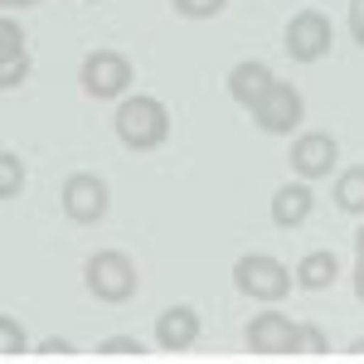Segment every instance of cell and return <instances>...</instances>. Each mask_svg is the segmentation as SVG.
I'll use <instances>...</instances> for the list:
<instances>
[{"instance_id":"1","label":"cell","mask_w":364,"mask_h":364,"mask_svg":"<svg viewBox=\"0 0 364 364\" xmlns=\"http://www.w3.org/2000/svg\"><path fill=\"white\" fill-rule=\"evenodd\" d=\"M117 141L132 146V151H156L161 141L170 136V112L161 97H127L112 117Z\"/></svg>"},{"instance_id":"2","label":"cell","mask_w":364,"mask_h":364,"mask_svg":"<svg viewBox=\"0 0 364 364\" xmlns=\"http://www.w3.org/2000/svg\"><path fill=\"white\" fill-rule=\"evenodd\" d=\"M83 277H87V291L97 296V301H107V306H122V301H132L136 296V262L127 257V252H117V248H102V252H92L87 257V267H83Z\"/></svg>"},{"instance_id":"3","label":"cell","mask_w":364,"mask_h":364,"mask_svg":"<svg viewBox=\"0 0 364 364\" xmlns=\"http://www.w3.org/2000/svg\"><path fill=\"white\" fill-rule=\"evenodd\" d=\"M291 282H296V272H287L277 257H267V252H243L233 262V287L243 296H252V301H282L291 291Z\"/></svg>"},{"instance_id":"4","label":"cell","mask_w":364,"mask_h":364,"mask_svg":"<svg viewBox=\"0 0 364 364\" xmlns=\"http://www.w3.org/2000/svg\"><path fill=\"white\" fill-rule=\"evenodd\" d=\"M282 44H287V58H296V63H316V58L331 54L336 34H331V20H326L321 10H296V15L287 20Z\"/></svg>"},{"instance_id":"5","label":"cell","mask_w":364,"mask_h":364,"mask_svg":"<svg viewBox=\"0 0 364 364\" xmlns=\"http://www.w3.org/2000/svg\"><path fill=\"white\" fill-rule=\"evenodd\" d=\"M78 78H83V92H92V97H122L132 87V58L117 49H92L78 68Z\"/></svg>"},{"instance_id":"6","label":"cell","mask_w":364,"mask_h":364,"mask_svg":"<svg viewBox=\"0 0 364 364\" xmlns=\"http://www.w3.org/2000/svg\"><path fill=\"white\" fill-rule=\"evenodd\" d=\"M301 117H306V102H301V92H296L291 83H272V87H267V97L252 107V122H257L267 136H287V132H296Z\"/></svg>"},{"instance_id":"7","label":"cell","mask_w":364,"mask_h":364,"mask_svg":"<svg viewBox=\"0 0 364 364\" xmlns=\"http://www.w3.org/2000/svg\"><path fill=\"white\" fill-rule=\"evenodd\" d=\"M248 350L257 355H301V326L282 311H257L248 321Z\"/></svg>"},{"instance_id":"8","label":"cell","mask_w":364,"mask_h":364,"mask_svg":"<svg viewBox=\"0 0 364 364\" xmlns=\"http://www.w3.org/2000/svg\"><path fill=\"white\" fill-rule=\"evenodd\" d=\"M58 199H63V214H68L73 224H97V219L107 214V185H102L97 175H87V170L68 175Z\"/></svg>"},{"instance_id":"9","label":"cell","mask_w":364,"mask_h":364,"mask_svg":"<svg viewBox=\"0 0 364 364\" xmlns=\"http://www.w3.org/2000/svg\"><path fill=\"white\" fill-rule=\"evenodd\" d=\"M336 161H340L336 136H326V132H301V136L291 141V170H296L301 180H321V175H331Z\"/></svg>"},{"instance_id":"10","label":"cell","mask_w":364,"mask_h":364,"mask_svg":"<svg viewBox=\"0 0 364 364\" xmlns=\"http://www.w3.org/2000/svg\"><path fill=\"white\" fill-rule=\"evenodd\" d=\"M199 340V311L195 306H170V311H161L156 316V345L161 350H190Z\"/></svg>"},{"instance_id":"11","label":"cell","mask_w":364,"mask_h":364,"mask_svg":"<svg viewBox=\"0 0 364 364\" xmlns=\"http://www.w3.org/2000/svg\"><path fill=\"white\" fill-rule=\"evenodd\" d=\"M277 83V78H272V68H267V63H257V58H252V63H233V73H228V97H233V102H238V107H257V102H262V97H267V87Z\"/></svg>"},{"instance_id":"12","label":"cell","mask_w":364,"mask_h":364,"mask_svg":"<svg viewBox=\"0 0 364 364\" xmlns=\"http://www.w3.org/2000/svg\"><path fill=\"white\" fill-rule=\"evenodd\" d=\"M311 209H316L311 185H282L277 195H272V224L277 228H296V224L311 219Z\"/></svg>"},{"instance_id":"13","label":"cell","mask_w":364,"mask_h":364,"mask_svg":"<svg viewBox=\"0 0 364 364\" xmlns=\"http://www.w3.org/2000/svg\"><path fill=\"white\" fill-rule=\"evenodd\" d=\"M336 277H340V257L331 248L306 252L296 262V287H306V291H326V287H336Z\"/></svg>"},{"instance_id":"14","label":"cell","mask_w":364,"mask_h":364,"mask_svg":"<svg viewBox=\"0 0 364 364\" xmlns=\"http://www.w3.org/2000/svg\"><path fill=\"white\" fill-rule=\"evenodd\" d=\"M336 204L345 209V214H364V166L340 170V180H336Z\"/></svg>"},{"instance_id":"15","label":"cell","mask_w":364,"mask_h":364,"mask_svg":"<svg viewBox=\"0 0 364 364\" xmlns=\"http://www.w3.org/2000/svg\"><path fill=\"white\" fill-rule=\"evenodd\" d=\"M25 190V161L15 151H0V199H15Z\"/></svg>"},{"instance_id":"16","label":"cell","mask_w":364,"mask_h":364,"mask_svg":"<svg viewBox=\"0 0 364 364\" xmlns=\"http://www.w3.org/2000/svg\"><path fill=\"white\" fill-rule=\"evenodd\" d=\"M5 58H25V29L15 25L10 15L0 20V63H5Z\"/></svg>"},{"instance_id":"17","label":"cell","mask_w":364,"mask_h":364,"mask_svg":"<svg viewBox=\"0 0 364 364\" xmlns=\"http://www.w3.org/2000/svg\"><path fill=\"white\" fill-rule=\"evenodd\" d=\"M25 350H29V340L20 331V321L15 316H0V355H25Z\"/></svg>"},{"instance_id":"18","label":"cell","mask_w":364,"mask_h":364,"mask_svg":"<svg viewBox=\"0 0 364 364\" xmlns=\"http://www.w3.org/2000/svg\"><path fill=\"white\" fill-rule=\"evenodd\" d=\"M170 5H175V15H185V20H214L228 0H170Z\"/></svg>"},{"instance_id":"19","label":"cell","mask_w":364,"mask_h":364,"mask_svg":"<svg viewBox=\"0 0 364 364\" xmlns=\"http://www.w3.org/2000/svg\"><path fill=\"white\" fill-rule=\"evenodd\" d=\"M326 350H331L326 331H321L316 321H301V355H326Z\"/></svg>"},{"instance_id":"20","label":"cell","mask_w":364,"mask_h":364,"mask_svg":"<svg viewBox=\"0 0 364 364\" xmlns=\"http://www.w3.org/2000/svg\"><path fill=\"white\" fill-rule=\"evenodd\" d=\"M97 355H132V360H136V355H146V350H141L136 336H107L102 345H97Z\"/></svg>"},{"instance_id":"21","label":"cell","mask_w":364,"mask_h":364,"mask_svg":"<svg viewBox=\"0 0 364 364\" xmlns=\"http://www.w3.org/2000/svg\"><path fill=\"white\" fill-rule=\"evenodd\" d=\"M29 73V58H5L0 63V87H20Z\"/></svg>"},{"instance_id":"22","label":"cell","mask_w":364,"mask_h":364,"mask_svg":"<svg viewBox=\"0 0 364 364\" xmlns=\"http://www.w3.org/2000/svg\"><path fill=\"white\" fill-rule=\"evenodd\" d=\"M350 39L364 49V0H350Z\"/></svg>"},{"instance_id":"23","label":"cell","mask_w":364,"mask_h":364,"mask_svg":"<svg viewBox=\"0 0 364 364\" xmlns=\"http://www.w3.org/2000/svg\"><path fill=\"white\" fill-rule=\"evenodd\" d=\"M39 355H73V345H68V340H58V336H49L44 345H39Z\"/></svg>"},{"instance_id":"24","label":"cell","mask_w":364,"mask_h":364,"mask_svg":"<svg viewBox=\"0 0 364 364\" xmlns=\"http://www.w3.org/2000/svg\"><path fill=\"white\" fill-rule=\"evenodd\" d=\"M355 296L364 301V252H355Z\"/></svg>"},{"instance_id":"25","label":"cell","mask_w":364,"mask_h":364,"mask_svg":"<svg viewBox=\"0 0 364 364\" xmlns=\"http://www.w3.org/2000/svg\"><path fill=\"white\" fill-rule=\"evenodd\" d=\"M10 10H29V5H39V0H5Z\"/></svg>"},{"instance_id":"26","label":"cell","mask_w":364,"mask_h":364,"mask_svg":"<svg viewBox=\"0 0 364 364\" xmlns=\"http://www.w3.org/2000/svg\"><path fill=\"white\" fill-rule=\"evenodd\" d=\"M355 252H364V228H360V233H355Z\"/></svg>"},{"instance_id":"27","label":"cell","mask_w":364,"mask_h":364,"mask_svg":"<svg viewBox=\"0 0 364 364\" xmlns=\"http://www.w3.org/2000/svg\"><path fill=\"white\" fill-rule=\"evenodd\" d=\"M92 5H97V0H92Z\"/></svg>"}]
</instances>
